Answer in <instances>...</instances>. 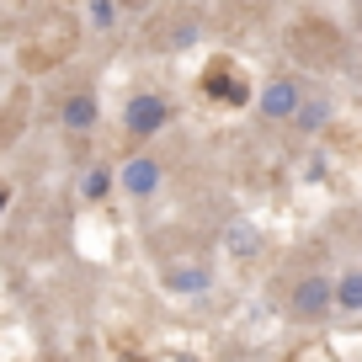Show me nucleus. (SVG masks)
I'll use <instances>...</instances> for the list:
<instances>
[{"mask_svg": "<svg viewBox=\"0 0 362 362\" xmlns=\"http://www.w3.org/2000/svg\"><path fill=\"white\" fill-rule=\"evenodd\" d=\"M203 90L214 96V102H229V107H240V102L250 96V90H245V80H235V75H229V64H214V69H208V75H203Z\"/></svg>", "mask_w": 362, "mask_h": 362, "instance_id": "nucleus-6", "label": "nucleus"}, {"mask_svg": "<svg viewBox=\"0 0 362 362\" xmlns=\"http://www.w3.org/2000/svg\"><path fill=\"white\" fill-rule=\"evenodd\" d=\"M165 123H170V102L160 96V90H139V96H128V107H123V128H128L134 139L160 134Z\"/></svg>", "mask_w": 362, "mask_h": 362, "instance_id": "nucleus-1", "label": "nucleus"}, {"mask_svg": "<svg viewBox=\"0 0 362 362\" xmlns=\"http://www.w3.org/2000/svg\"><path fill=\"white\" fill-rule=\"evenodd\" d=\"M224 245H229V256H240V261H250L261 250V235H256V224H245V218H235V224H224Z\"/></svg>", "mask_w": 362, "mask_h": 362, "instance_id": "nucleus-9", "label": "nucleus"}, {"mask_svg": "<svg viewBox=\"0 0 362 362\" xmlns=\"http://www.w3.org/2000/svg\"><path fill=\"white\" fill-rule=\"evenodd\" d=\"M298 102H304L298 80L277 75V80H267V90H261V117H267V123H288V117L298 112Z\"/></svg>", "mask_w": 362, "mask_h": 362, "instance_id": "nucleus-3", "label": "nucleus"}, {"mask_svg": "<svg viewBox=\"0 0 362 362\" xmlns=\"http://www.w3.org/2000/svg\"><path fill=\"white\" fill-rule=\"evenodd\" d=\"M336 309H346V315H362V267H351L346 277L336 283Z\"/></svg>", "mask_w": 362, "mask_h": 362, "instance_id": "nucleus-10", "label": "nucleus"}, {"mask_svg": "<svg viewBox=\"0 0 362 362\" xmlns=\"http://www.w3.org/2000/svg\"><path fill=\"white\" fill-rule=\"evenodd\" d=\"M165 283H170V293H203V288L214 283V272H208L203 261H187V267H170L165 272Z\"/></svg>", "mask_w": 362, "mask_h": 362, "instance_id": "nucleus-7", "label": "nucleus"}, {"mask_svg": "<svg viewBox=\"0 0 362 362\" xmlns=\"http://www.w3.org/2000/svg\"><path fill=\"white\" fill-rule=\"evenodd\" d=\"M330 304H336V283H330V277L309 272V277H298V283H293V315L298 320H320Z\"/></svg>", "mask_w": 362, "mask_h": 362, "instance_id": "nucleus-2", "label": "nucleus"}, {"mask_svg": "<svg viewBox=\"0 0 362 362\" xmlns=\"http://www.w3.org/2000/svg\"><path fill=\"white\" fill-rule=\"evenodd\" d=\"M357 33H362V22H357Z\"/></svg>", "mask_w": 362, "mask_h": 362, "instance_id": "nucleus-14", "label": "nucleus"}, {"mask_svg": "<svg viewBox=\"0 0 362 362\" xmlns=\"http://www.w3.org/2000/svg\"><path fill=\"white\" fill-rule=\"evenodd\" d=\"M59 117H64L69 134H90L96 128V96H86V90H75V96H64V107H59Z\"/></svg>", "mask_w": 362, "mask_h": 362, "instance_id": "nucleus-5", "label": "nucleus"}, {"mask_svg": "<svg viewBox=\"0 0 362 362\" xmlns=\"http://www.w3.org/2000/svg\"><path fill=\"white\" fill-rule=\"evenodd\" d=\"M6 203H11V192H6V187H0V214H6Z\"/></svg>", "mask_w": 362, "mask_h": 362, "instance_id": "nucleus-13", "label": "nucleus"}, {"mask_svg": "<svg viewBox=\"0 0 362 362\" xmlns=\"http://www.w3.org/2000/svg\"><path fill=\"white\" fill-rule=\"evenodd\" d=\"M90 22H96V27L107 33V27L117 22V6H112V0H90Z\"/></svg>", "mask_w": 362, "mask_h": 362, "instance_id": "nucleus-12", "label": "nucleus"}, {"mask_svg": "<svg viewBox=\"0 0 362 362\" xmlns=\"http://www.w3.org/2000/svg\"><path fill=\"white\" fill-rule=\"evenodd\" d=\"M107 192H112V170H107V165H90L86 176H80V197H86V203H102Z\"/></svg>", "mask_w": 362, "mask_h": 362, "instance_id": "nucleus-11", "label": "nucleus"}, {"mask_svg": "<svg viewBox=\"0 0 362 362\" xmlns=\"http://www.w3.org/2000/svg\"><path fill=\"white\" fill-rule=\"evenodd\" d=\"M288 123H293L298 134H320V128L330 123V102H325V96H304V102H298V112L288 117Z\"/></svg>", "mask_w": 362, "mask_h": 362, "instance_id": "nucleus-8", "label": "nucleus"}, {"mask_svg": "<svg viewBox=\"0 0 362 362\" xmlns=\"http://www.w3.org/2000/svg\"><path fill=\"white\" fill-rule=\"evenodd\" d=\"M155 187H160V160L134 155V160L123 165V192H128V197H155Z\"/></svg>", "mask_w": 362, "mask_h": 362, "instance_id": "nucleus-4", "label": "nucleus"}]
</instances>
